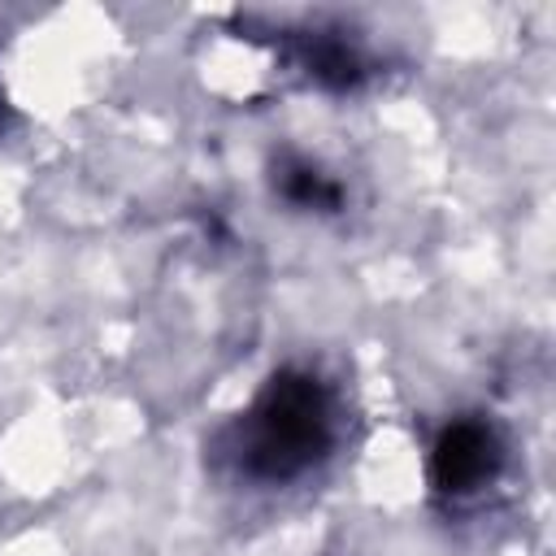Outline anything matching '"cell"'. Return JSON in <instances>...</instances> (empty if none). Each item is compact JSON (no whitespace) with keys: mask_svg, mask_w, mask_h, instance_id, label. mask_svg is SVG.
<instances>
[{"mask_svg":"<svg viewBox=\"0 0 556 556\" xmlns=\"http://www.w3.org/2000/svg\"><path fill=\"white\" fill-rule=\"evenodd\" d=\"M330 447V395L304 369H282L265 382L239 421V465L261 482H287Z\"/></svg>","mask_w":556,"mask_h":556,"instance_id":"6da1fadb","label":"cell"},{"mask_svg":"<svg viewBox=\"0 0 556 556\" xmlns=\"http://www.w3.org/2000/svg\"><path fill=\"white\" fill-rule=\"evenodd\" d=\"M500 469V439L482 421H452L430 452V482L443 495H469Z\"/></svg>","mask_w":556,"mask_h":556,"instance_id":"7a4b0ae2","label":"cell"},{"mask_svg":"<svg viewBox=\"0 0 556 556\" xmlns=\"http://www.w3.org/2000/svg\"><path fill=\"white\" fill-rule=\"evenodd\" d=\"M274 182H278V191L291 200V204H300V208H339V187L330 182V174H321L317 165H308V161H282L278 165V174H274Z\"/></svg>","mask_w":556,"mask_h":556,"instance_id":"3957f363","label":"cell"},{"mask_svg":"<svg viewBox=\"0 0 556 556\" xmlns=\"http://www.w3.org/2000/svg\"><path fill=\"white\" fill-rule=\"evenodd\" d=\"M308 74H313L317 83H326V87H352V83L361 78V61H356V52H352L348 43H339V39H317V43L308 48Z\"/></svg>","mask_w":556,"mask_h":556,"instance_id":"277c9868","label":"cell"}]
</instances>
